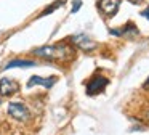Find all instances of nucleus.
Segmentation results:
<instances>
[{"label": "nucleus", "mask_w": 149, "mask_h": 135, "mask_svg": "<svg viewBox=\"0 0 149 135\" xmlns=\"http://www.w3.org/2000/svg\"><path fill=\"white\" fill-rule=\"evenodd\" d=\"M32 53L52 61H68L74 56V48L66 44H55L36 48V50H32Z\"/></svg>", "instance_id": "nucleus-1"}, {"label": "nucleus", "mask_w": 149, "mask_h": 135, "mask_svg": "<svg viewBox=\"0 0 149 135\" xmlns=\"http://www.w3.org/2000/svg\"><path fill=\"white\" fill-rule=\"evenodd\" d=\"M109 80L103 76H93L90 80L87 82V93L88 95H96V93H101L104 90V87L107 85Z\"/></svg>", "instance_id": "nucleus-2"}, {"label": "nucleus", "mask_w": 149, "mask_h": 135, "mask_svg": "<svg viewBox=\"0 0 149 135\" xmlns=\"http://www.w3.org/2000/svg\"><path fill=\"white\" fill-rule=\"evenodd\" d=\"M79 8H80V0H75V3H74V8H72V13H75Z\"/></svg>", "instance_id": "nucleus-11"}, {"label": "nucleus", "mask_w": 149, "mask_h": 135, "mask_svg": "<svg viewBox=\"0 0 149 135\" xmlns=\"http://www.w3.org/2000/svg\"><path fill=\"white\" fill-rule=\"evenodd\" d=\"M72 42H74L77 47H80L82 50H85V51H91V50L96 48V44H95L90 37H87V35H84V34L74 35V37H72Z\"/></svg>", "instance_id": "nucleus-6"}, {"label": "nucleus", "mask_w": 149, "mask_h": 135, "mask_svg": "<svg viewBox=\"0 0 149 135\" xmlns=\"http://www.w3.org/2000/svg\"><path fill=\"white\" fill-rule=\"evenodd\" d=\"M130 2H132V3H141L143 0H130Z\"/></svg>", "instance_id": "nucleus-14"}, {"label": "nucleus", "mask_w": 149, "mask_h": 135, "mask_svg": "<svg viewBox=\"0 0 149 135\" xmlns=\"http://www.w3.org/2000/svg\"><path fill=\"white\" fill-rule=\"evenodd\" d=\"M144 89H149V77H148V80H146V84H144Z\"/></svg>", "instance_id": "nucleus-13"}, {"label": "nucleus", "mask_w": 149, "mask_h": 135, "mask_svg": "<svg viewBox=\"0 0 149 135\" xmlns=\"http://www.w3.org/2000/svg\"><path fill=\"white\" fill-rule=\"evenodd\" d=\"M8 114L15 117L16 121H27L29 119V109L23 105V103L13 101L8 105Z\"/></svg>", "instance_id": "nucleus-3"}, {"label": "nucleus", "mask_w": 149, "mask_h": 135, "mask_svg": "<svg viewBox=\"0 0 149 135\" xmlns=\"http://www.w3.org/2000/svg\"><path fill=\"white\" fill-rule=\"evenodd\" d=\"M141 16H146V18H149V8H146L144 11H141Z\"/></svg>", "instance_id": "nucleus-12"}, {"label": "nucleus", "mask_w": 149, "mask_h": 135, "mask_svg": "<svg viewBox=\"0 0 149 135\" xmlns=\"http://www.w3.org/2000/svg\"><path fill=\"white\" fill-rule=\"evenodd\" d=\"M132 32V34H136V32H138V29H136V26L135 24H132V22H130V24H127L125 27H122V29H112V34H117V35H123V34H127V32Z\"/></svg>", "instance_id": "nucleus-9"}, {"label": "nucleus", "mask_w": 149, "mask_h": 135, "mask_svg": "<svg viewBox=\"0 0 149 135\" xmlns=\"http://www.w3.org/2000/svg\"><path fill=\"white\" fill-rule=\"evenodd\" d=\"M31 66H36V63H34V61H29V60H11L5 68H7V69H11V68H31Z\"/></svg>", "instance_id": "nucleus-8"}, {"label": "nucleus", "mask_w": 149, "mask_h": 135, "mask_svg": "<svg viewBox=\"0 0 149 135\" xmlns=\"http://www.w3.org/2000/svg\"><path fill=\"white\" fill-rule=\"evenodd\" d=\"M55 82H56L55 77L42 79V77H39V76H34V77H31V79H29V82H27V87H32V85H43V87H47V89H50V87H52Z\"/></svg>", "instance_id": "nucleus-7"}, {"label": "nucleus", "mask_w": 149, "mask_h": 135, "mask_svg": "<svg viewBox=\"0 0 149 135\" xmlns=\"http://www.w3.org/2000/svg\"><path fill=\"white\" fill-rule=\"evenodd\" d=\"M100 10L107 16H114L120 6V0H100L98 2Z\"/></svg>", "instance_id": "nucleus-5"}, {"label": "nucleus", "mask_w": 149, "mask_h": 135, "mask_svg": "<svg viewBox=\"0 0 149 135\" xmlns=\"http://www.w3.org/2000/svg\"><path fill=\"white\" fill-rule=\"evenodd\" d=\"M63 3H64V0H58V2H56V3H53V5L50 6L48 10H45V11L42 13V16H43V15H48V13H52L53 10H56V8H58V6H59V5H63Z\"/></svg>", "instance_id": "nucleus-10"}, {"label": "nucleus", "mask_w": 149, "mask_h": 135, "mask_svg": "<svg viewBox=\"0 0 149 135\" xmlns=\"http://www.w3.org/2000/svg\"><path fill=\"white\" fill-rule=\"evenodd\" d=\"M18 90H19V85H18L16 80L8 79V77H3V79L0 80V95L10 96L13 93H16Z\"/></svg>", "instance_id": "nucleus-4"}]
</instances>
